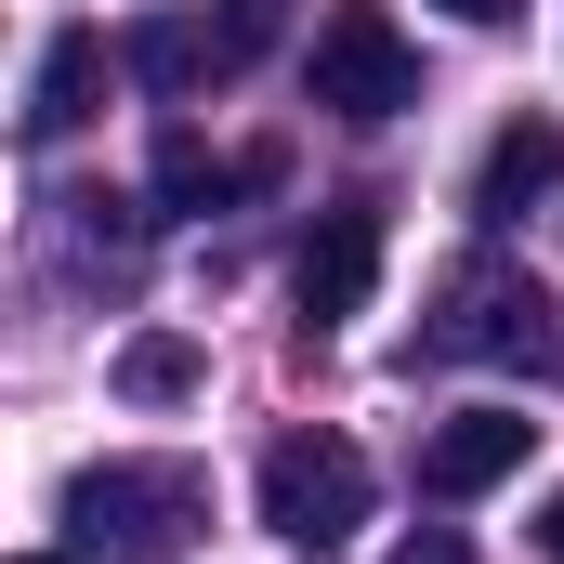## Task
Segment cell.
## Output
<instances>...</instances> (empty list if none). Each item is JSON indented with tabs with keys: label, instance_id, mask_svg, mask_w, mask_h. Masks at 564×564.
Masks as SVG:
<instances>
[{
	"label": "cell",
	"instance_id": "277c9868",
	"mask_svg": "<svg viewBox=\"0 0 564 564\" xmlns=\"http://www.w3.org/2000/svg\"><path fill=\"white\" fill-rule=\"evenodd\" d=\"M302 79H315V106H328V119H408V106H421V53L394 40V13H381V0H328V13H315V66H302Z\"/></svg>",
	"mask_w": 564,
	"mask_h": 564
},
{
	"label": "cell",
	"instance_id": "8fae6325",
	"mask_svg": "<svg viewBox=\"0 0 564 564\" xmlns=\"http://www.w3.org/2000/svg\"><path fill=\"white\" fill-rule=\"evenodd\" d=\"M119 394H132V408H184V394H197V341H184V328L119 341Z\"/></svg>",
	"mask_w": 564,
	"mask_h": 564
},
{
	"label": "cell",
	"instance_id": "9c48e42d",
	"mask_svg": "<svg viewBox=\"0 0 564 564\" xmlns=\"http://www.w3.org/2000/svg\"><path fill=\"white\" fill-rule=\"evenodd\" d=\"M119 66H132L144 93H197V79H237L210 13H144V26H119Z\"/></svg>",
	"mask_w": 564,
	"mask_h": 564
},
{
	"label": "cell",
	"instance_id": "9a60e30c",
	"mask_svg": "<svg viewBox=\"0 0 564 564\" xmlns=\"http://www.w3.org/2000/svg\"><path fill=\"white\" fill-rule=\"evenodd\" d=\"M539 552H552V564H564V486H552V512H539Z\"/></svg>",
	"mask_w": 564,
	"mask_h": 564
},
{
	"label": "cell",
	"instance_id": "5bb4252c",
	"mask_svg": "<svg viewBox=\"0 0 564 564\" xmlns=\"http://www.w3.org/2000/svg\"><path fill=\"white\" fill-rule=\"evenodd\" d=\"M446 13H459V26H512L525 0H446Z\"/></svg>",
	"mask_w": 564,
	"mask_h": 564
},
{
	"label": "cell",
	"instance_id": "ba28073f",
	"mask_svg": "<svg viewBox=\"0 0 564 564\" xmlns=\"http://www.w3.org/2000/svg\"><path fill=\"white\" fill-rule=\"evenodd\" d=\"M539 197H564V119H512V132L486 144V171H473V210L486 224H525Z\"/></svg>",
	"mask_w": 564,
	"mask_h": 564
},
{
	"label": "cell",
	"instance_id": "30bf717a",
	"mask_svg": "<svg viewBox=\"0 0 564 564\" xmlns=\"http://www.w3.org/2000/svg\"><path fill=\"white\" fill-rule=\"evenodd\" d=\"M237 184H250L237 158H210L197 132H158V210H224Z\"/></svg>",
	"mask_w": 564,
	"mask_h": 564
},
{
	"label": "cell",
	"instance_id": "8992f818",
	"mask_svg": "<svg viewBox=\"0 0 564 564\" xmlns=\"http://www.w3.org/2000/svg\"><path fill=\"white\" fill-rule=\"evenodd\" d=\"M525 446H539L525 408H459V421H433L421 433V499H486V486H512Z\"/></svg>",
	"mask_w": 564,
	"mask_h": 564
},
{
	"label": "cell",
	"instance_id": "7a4b0ae2",
	"mask_svg": "<svg viewBox=\"0 0 564 564\" xmlns=\"http://www.w3.org/2000/svg\"><path fill=\"white\" fill-rule=\"evenodd\" d=\"M421 355H446V368H564L552 289L512 276V263H446V289L421 315Z\"/></svg>",
	"mask_w": 564,
	"mask_h": 564
},
{
	"label": "cell",
	"instance_id": "52a82bcc",
	"mask_svg": "<svg viewBox=\"0 0 564 564\" xmlns=\"http://www.w3.org/2000/svg\"><path fill=\"white\" fill-rule=\"evenodd\" d=\"M106 26H66L53 53H40V79H26V144H66V132H93L106 119Z\"/></svg>",
	"mask_w": 564,
	"mask_h": 564
},
{
	"label": "cell",
	"instance_id": "3957f363",
	"mask_svg": "<svg viewBox=\"0 0 564 564\" xmlns=\"http://www.w3.org/2000/svg\"><path fill=\"white\" fill-rule=\"evenodd\" d=\"M263 525H276L289 552H341V539L368 525V446H341V433H276V446H263Z\"/></svg>",
	"mask_w": 564,
	"mask_h": 564
},
{
	"label": "cell",
	"instance_id": "2e32d148",
	"mask_svg": "<svg viewBox=\"0 0 564 564\" xmlns=\"http://www.w3.org/2000/svg\"><path fill=\"white\" fill-rule=\"evenodd\" d=\"M26 564H79V552H26Z\"/></svg>",
	"mask_w": 564,
	"mask_h": 564
},
{
	"label": "cell",
	"instance_id": "6da1fadb",
	"mask_svg": "<svg viewBox=\"0 0 564 564\" xmlns=\"http://www.w3.org/2000/svg\"><path fill=\"white\" fill-rule=\"evenodd\" d=\"M197 525H210L197 459H93V473H66V552L79 564H184Z\"/></svg>",
	"mask_w": 564,
	"mask_h": 564
},
{
	"label": "cell",
	"instance_id": "4fadbf2b",
	"mask_svg": "<svg viewBox=\"0 0 564 564\" xmlns=\"http://www.w3.org/2000/svg\"><path fill=\"white\" fill-rule=\"evenodd\" d=\"M394 564H473V552H459L446 525H421V539H408V552H394Z\"/></svg>",
	"mask_w": 564,
	"mask_h": 564
},
{
	"label": "cell",
	"instance_id": "5b68a950",
	"mask_svg": "<svg viewBox=\"0 0 564 564\" xmlns=\"http://www.w3.org/2000/svg\"><path fill=\"white\" fill-rule=\"evenodd\" d=\"M368 289H381V210L341 197V210H315V237L289 263V302H302V328H341V315H368Z\"/></svg>",
	"mask_w": 564,
	"mask_h": 564
},
{
	"label": "cell",
	"instance_id": "7c38bea8",
	"mask_svg": "<svg viewBox=\"0 0 564 564\" xmlns=\"http://www.w3.org/2000/svg\"><path fill=\"white\" fill-rule=\"evenodd\" d=\"M210 26H224V66H250V53H276L289 0H210Z\"/></svg>",
	"mask_w": 564,
	"mask_h": 564
}]
</instances>
